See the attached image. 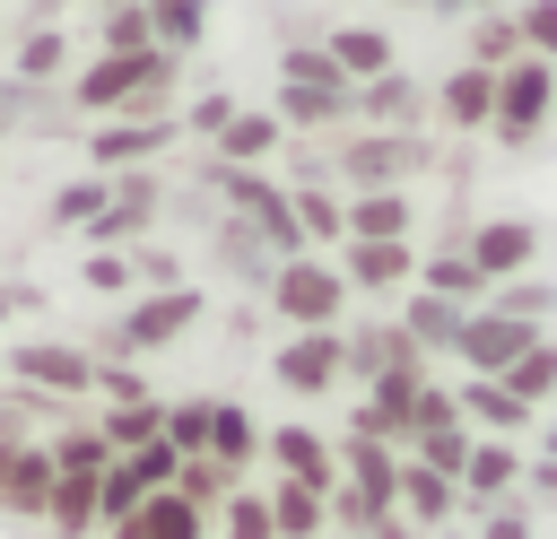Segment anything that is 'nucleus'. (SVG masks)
<instances>
[{"instance_id": "c85d7f7f", "label": "nucleus", "mask_w": 557, "mask_h": 539, "mask_svg": "<svg viewBox=\"0 0 557 539\" xmlns=\"http://www.w3.org/2000/svg\"><path fill=\"white\" fill-rule=\"evenodd\" d=\"M296 200V226H305V252L313 243H348V200H331L322 183H305V191H287Z\"/></svg>"}, {"instance_id": "79ce46f5", "label": "nucleus", "mask_w": 557, "mask_h": 539, "mask_svg": "<svg viewBox=\"0 0 557 539\" xmlns=\"http://www.w3.org/2000/svg\"><path fill=\"white\" fill-rule=\"evenodd\" d=\"M513 26H522V52L531 61H557V0H522Z\"/></svg>"}, {"instance_id": "4be33fe9", "label": "nucleus", "mask_w": 557, "mask_h": 539, "mask_svg": "<svg viewBox=\"0 0 557 539\" xmlns=\"http://www.w3.org/2000/svg\"><path fill=\"white\" fill-rule=\"evenodd\" d=\"M252 452H261V426H252V409H235V400H209V461L244 469Z\"/></svg>"}, {"instance_id": "dca6fc26", "label": "nucleus", "mask_w": 557, "mask_h": 539, "mask_svg": "<svg viewBox=\"0 0 557 539\" xmlns=\"http://www.w3.org/2000/svg\"><path fill=\"white\" fill-rule=\"evenodd\" d=\"M278 139H287V122H278V113H244V104H235V122L218 130V165H235V174H244V165L278 156Z\"/></svg>"}, {"instance_id": "49530a36", "label": "nucleus", "mask_w": 557, "mask_h": 539, "mask_svg": "<svg viewBox=\"0 0 557 539\" xmlns=\"http://www.w3.org/2000/svg\"><path fill=\"white\" fill-rule=\"evenodd\" d=\"M226 122H235V96H218V87H209V96H200V104L183 113V130H200V139H218Z\"/></svg>"}, {"instance_id": "6e6552de", "label": "nucleus", "mask_w": 557, "mask_h": 539, "mask_svg": "<svg viewBox=\"0 0 557 539\" xmlns=\"http://www.w3.org/2000/svg\"><path fill=\"white\" fill-rule=\"evenodd\" d=\"M348 374V339L339 330H296L287 348H278V383L287 391H331Z\"/></svg>"}, {"instance_id": "ea45409f", "label": "nucleus", "mask_w": 557, "mask_h": 539, "mask_svg": "<svg viewBox=\"0 0 557 539\" xmlns=\"http://www.w3.org/2000/svg\"><path fill=\"white\" fill-rule=\"evenodd\" d=\"M165 443L191 461V452H209V400H174L165 409Z\"/></svg>"}, {"instance_id": "c756f323", "label": "nucleus", "mask_w": 557, "mask_h": 539, "mask_svg": "<svg viewBox=\"0 0 557 539\" xmlns=\"http://www.w3.org/2000/svg\"><path fill=\"white\" fill-rule=\"evenodd\" d=\"M505 61H522V26H513V9H487L470 26V70H505Z\"/></svg>"}, {"instance_id": "9b49d317", "label": "nucleus", "mask_w": 557, "mask_h": 539, "mask_svg": "<svg viewBox=\"0 0 557 539\" xmlns=\"http://www.w3.org/2000/svg\"><path fill=\"white\" fill-rule=\"evenodd\" d=\"M339 278L392 296V287H418V252L409 243H339Z\"/></svg>"}, {"instance_id": "6ab92c4d", "label": "nucleus", "mask_w": 557, "mask_h": 539, "mask_svg": "<svg viewBox=\"0 0 557 539\" xmlns=\"http://www.w3.org/2000/svg\"><path fill=\"white\" fill-rule=\"evenodd\" d=\"M261 504H270V530H278V539H313V530H322V513H331V496H322V487H305V478H278Z\"/></svg>"}, {"instance_id": "3c124183", "label": "nucleus", "mask_w": 557, "mask_h": 539, "mask_svg": "<svg viewBox=\"0 0 557 539\" xmlns=\"http://www.w3.org/2000/svg\"><path fill=\"white\" fill-rule=\"evenodd\" d=\"M61 9H70V0H26V26H52Z\"/></svg>"}, {"instance_id": "f3484780", "label": "nucleus", "mask_w": 557, "mask_h": 539, "mask_svg": "<svg viewBox=\"0 0 557 539\" xmlns=\"http://www.w3.org/2000/svg\"><path fill=\"white\" fill-rule=\"evenodd\" d=\"M261 443H270L278 478H305V487H322V496H331V443H322L313 426H278V435H261Z\"/></svg>"}, {"instance_id": "c03bdc74", "label": "nucleus", "mask_w": 557, "mask_h": 539, "mask_svg": "<svg viewBox=\"0 0 557 539\" xmlns=\"http://www.w3.org/2000/svg\"><path fill=\"white\" fill-rule=\"evenodd\" d=\"M87 287H96V296H122V287H139V278H131V261H122V252H104V243H96V252H87Z\"/></svg>"}, {"instance_id": "1a4fd4ad", "label": "nucleus", "mask_w": 557, "mask_h": 539, "mask_svg": "<svg viewBox=\"0 0 557 539\" xmlns=\"http://www.w3.org/2000/svg\"><path fill=\"white\" fill-rule=\"evenodd\" d=\"M165 139H174V113H157V122H96L87 156H96V174H131V165H148Z\"/></svg>"}, {"instance_id": "2eb2a0df", "label": "nucleus", "mask_w": 557, "mask_h": 539, "mask_svg": "<svg viewBox=\"0 0 557 539\" xmlns=\"http://www.w3.org/2000/svg\"><path fill=\"white\" fill-rule=\"evenodd\" d=\"M435 113H444L453 130H487V122H496V70H453V78L435 87Z\"/></svg>"}, {"instance_id": "f704fd0d", "label": "nucleus", "mask_w": 557, "mask_h": 539, "mask_svg": "<svg viewBox=\"0 0 557 539\" xmlns=\"http://www.w3.org/2000/svg\"><path fill=\"white\" fill-rule=\"evenodd\" d=\"M96 35H104V52H122V61H131V52H157V26H148V9H139V0H113Z\"/></svg>"}, {"instance_id": "37998d69", "label": "nucleus", "mask_w": 557, "mask_h": 539, "mask_svg": "<svg viewBox=\"0 0 557 539\" xmlns=\"http://www.w3.org/2000/svg\"><path fill=\"white\" fill-rule=\"evenodd\" d=\"M226 539H278V530H270V504H261L252 487L226 496Z\"/></svg>"}, {"instance_id": "473e14b6", "label": "nucleus", "mask_w": 557, "mask_h": 539, "mask_svg": "<svg viewBox=\"0 0 557 539\" xmlns=\"http://www.w3.org/2000/svg\"><path fill=\"white\" fill-rule=\"evenodd\" d=\"M174 496H183L191 513H209V504H226V496H235V469H226V461H209V452H191V461L174 469Z\"/></svg>"}, {"instance_id": "a211bd4d", "label": "nucleus", "mask_w": 557, "mask_h": 539, "mask_svg": "<svg viewBox=\"0 0 557 539\" xmlns=\"http://www.w3.org/2000/svg\"><path fill=\"white\" fill-rule=\"evenodd\" d=\"M348 243H409V200L400 191H357L348 200Z\"/></svg>"}, {"instance_id": "a18cd8bd", "label": "nucleus", "mask_w": 557, "mask_h": 539, "mask_svg": "<svg viewBox=\"0 0 557 539\" xmlns=\"http://www.w3.org/2000/svg\"><path fill=\"white\" fill-rule=\"evenodd\" d=\"M461 417V400L453 391H435V383H418V409H409V435H426V426H453Z\"/></svg>"}, {"instance_id": "09e8293b", "label": "nucleus", "mask_w": 557, "mask_h": 539, "mask_svg": "<svg viewBox=\"0 0 557 539\" xmlns=\"http://www.w3.org/2000/svg\"><path fill=\"white\" fill-rule=\"evenodd\" d=\"M366 539H418V522H400V504H383V513L366 522Z\"/></svg>"}, {"instance_id": "58836bf2", "label": "nucleus", "mask_w": 557, "mask_h": 539, "mask_svg": "<svg viewBox=\"0 0 557 539\" xmlns=\"http://www.w3.org/2000/svg\"><path fill=\"white\" fill-rule=\"evenodd\" d=\"M487 313H513V322H531V330H540V313H557V287H540V278H531V287H522V278H505Z\"/></svg>"}, {"instance_id": "4c0bfd02", "label": "nucleus", "mask_w": 557, "mask_h": 539, "mask_svg": "<svg viewBox=\"0 0 557 539\" xmlns=\"http://www.w3.org/2000/svg\"><path fill=\"white\" fill-rule=\"evenodd\" d=\"M104 200H113V174H87V183H70V191L52 200V217H61V226H96Z\"/></svg>"}, {"instance_id": "5701e85b", "label": "nucleus", "mask_w": 557, "mask_h": 539, "mask_svg": "<svg viewBox=\"0 0 557 539\" xmlns=\"http://www.w3.org/2000/svg\"><path fill=\"white\" fill-rule=\"evenodd\" d=\"M44 522H52L61 539H87V530H96V478H87V469H61V478H52Z\"/></svg>"}, {"instance_id": "c9c22d12", "label": "nucleus", "mask_w": 557, "mask_h": 539, "mask_svg": "<svg viewBox=\"0 0 557 539\" xmlns=\"http://www.w3.org/2000/svg\"><path fill=\"white\" fill-rule=\"evenodd\" d=\"M461 409H470V417H487V426H505V435H522V426H531V409H522L496 374H479V383L461 391Z\"/></svg>"}, {"instance_id": "423d86ee", "label": "nucleus", "mask_w": 557, "mask_h": 539, "mask_svg": "<svg viewBox=\"0 0 557 539\" xmlns=\"http://www.w3.org/2000/svg\"><path fill=\"white\" fill-rule=\"evenodd\" d=\"M461 252H470V261H479V278L496 287V278H513V270H531L540 226H531V217H487V226H470V235H461Z\"/></svg>"}, {"instance_id": "4d7b16f0", "label": "nucleus", "mask_w": 557, "mask_h": 539, "mask_svg": "<svg viewBox=\"0 0 557 539\" xmlns=\"http://www.w3.org/2000/svg\"><path fill=\"white\" fill-rule=\"evenodd\" d=\"M444 539H453V530H444Z\"/></svg>"}, {"instance_id": "7c9ffc66", "label": "nucleus", "mask_w": 557, "mask_h": 539, "mask_svg": "<svg viewBox=\"0 0 557 539\" xmlns=\"http://www.w3.org/2000/svg\"><path fill=\"white\" fill-rule=\"evenodd\" d=\"M61 70H70L61 26H26V35H17V87H44V78H61Z\"/></svg>"}, {"instance_id": "393cba45", "label": "nucleus", "mask_w": 557, "mask_h": 539, "mask_svg": "<svg viewBox=\"0 0 557 539\" xmlns=\"http://www.w3.org/2000/svg\"><path fill=\"white\" fill-rule=\"evenodd\" d=\"M96 426H104V452L122 461V452H148V443L165 435V409H157V400H131V409H104Z\"/></svg>"}, {"instance_id": "a878e982", "label": "nucleus", "mask_w": 557, "mask_h": 539, "mask_svg": "<svg viewBox=\"0 0 557 539\" xmlns=\"http://www.w3.org/2000/svg\"><path fill=\"white\" fill-rule=\"evenodd\" d=\"M339 461L357 469V496H366V504H392V487H400V461H392L374 435H348V443H339Z\"/></svg>"}, {"instance_id": "7ed1b4c3", "label": "nucleus", "mask_w": 557, "mask_h": 539, "mask_svg": "<svg viewBox=\"0 0 557 539\" xmlns=\"http://www.w3.org/2000/svg\"><path fill=\"white\" fill-rule=\"evenodd\" d=\"M270 304H278L296 330H331V322H339V304H348V278H339L331 261L296 252V261H278V270H270Z\"/></svg>"}, {"instance_id": "39448f33", "label": "nucleus", "mask_w": 557, "mask_h": 539, "mask_svg": "<svg viewBox=\"0 0 557 539\" xmlns=\"http://www.w3.org/2000/svg\"><path fill=\"white\" fill-rule=\"evenodd\" d=\"M191 322H200V296H191V287H165V296H139V304L113 322V348H122V356H148V348L183 339Z\"/></svg>"}, {"instance_id": "9d476101", "label": "nucleus", "mask_w": 557, "mask_h": 539, "mask_svg": "<svg viewBox=\"0 0 557 539\" xmlns=\"http://www.w3.org/2000/svg\"><path fill=\"white\" fill-rule=\"evenodd\" d=\"M52 452L44 443H0V513H44L52 504Z\"/></svg>"}, {"instance_id": "e433bc0d", "label": "nucleus", "mask_w": 557, "mask_h": 539, "mask_svg": "<svg viewBox=\"0 0 557 539\" xmlns=\"http://www.w3.org/2000/svg\"><path fill=\"white\" fill-rule=\"evenodd\" d=\"M52 452V469H87V478H104L113 469V452H104V426H70L61 443H44Z\"/></svg>"}, {"instance_id": "603ef678", "label": "nucleus", "mask_w": 557, "mask_h": 539, "mask_svg": "<svg viewBox=\"0 0 557 539\" xmlns=\"http://www.w3.org/2000/svg\"><path fill=\"white\" fill-rule=\"evenodd\" d=\"M531 487H540V496H557V461H540V469H531Z\"/></svg>"}, {"instance_id": "f03ea898", "label": "nucleus", "mask_w": 557, "mask_h": 539, "mask_svg": "<svg viewBox=\"0 0 557 539\" xmlns=\"http://www.w3.org/2000/svg\"><path fill=\"white\" fill-rule=\"evenodd\" d=\"M548 113H557V61H531V52L505 61V70H496V122H487V130H496L505 148H531V139L548 130Z\"/></svg>"}, {"instance_id": "de8ad7c7", "label": "nucleus", "mask_w": 557, "mask_h": 539, "mask_svg": "<svg viewBox=\"0 0 557 539\" xmlns=\"http://www.w3.org/2000/svg\"><path fill=\"white\" fill-rule=\"evenodd\" d=\"M479 539H540V530H531V513H522V504H496Z\"/></svg>"}, {"instance_id": "aec40b11", "label": "nucleus", "mask_w": 557, "mask_h": 539, "mask_svg": "<svg viewBox=\"0 0 557 539\" xmlns=\"http://www.w3.org/2000/svg\"><path fill=\"white\" fill-rule=\"evenodd\" d=\"M461 322H470V304H453V296H426V287L400 304V330H409L418 348H453V339H461Z\"/></svg>"}, {"instance_id": "a19ab883", "label": "nucleus", "mask_w": 557, "mask_h": 539, "mask_svg": "<svg viewBox=\"0 0 557 539\" xmlns=\"http://www.w3.org/2000/svg\"><path fill=\"white\" fill-rule=\"evenodd\" d=\"M418 461H426L435 478H461V461H470V435H461V426H426V435H418Z\"/></svg>"}, {"instance_id": "b1692460", "label": "nucleus", "mask_w": 557, "mask_h": 539, "mask_svg": "<svg viewBox=\"0 0 557 539\" xmlns=\"http://www.w3.org/2000/svg\"><path fill=\"white\" fill-rule=\"evenodd\" d=\"M418 287H426V296H453V304H470L487 278H479V261H470L461 243H444V252H426V261H418Z\"/></svg>"}, {"instance_id": "cd10ccee", "label": "nucleus", "mask_w": 557, "mask_h": 539, "mask_svg": "<svg viewBox=\"0 0 557 539\" xmlns=\"http://www.w3.org/2000/svg\"><path fill=\"white\" fill-rule=\"evenodd\" d=\"M496 383H505V391H513L522 409H540V400L557 391V339H531V348H522V356H513V365H505Z\"/></svg>"}, {"instance_id": "412c9836", "label": "nucleus", "mask_w": 557, "mask_h": 539, "mask_svg": "<svg viewBox=\"0 0 557 539\" xmlns=\"http://www.w3.org/2000/svg\"><path fill=\"white\" fill-rule=\"evenodd\" d=\"M104 539H200V513L183 504V496H148L131 522H113Z\"/></svg>"}, {"instance_id": "4468645a", "label": "nucleus", "mask_w": 557, "mask_h": 539, "mask_svg": "<svg viewBox=\"0 0 557 539\" xmlns=\"http://www.w3.org/2000/svg\"><path fill=\"white\" fill-rule=\"evenodd\" d=\"M357 113H366V122H383V130H418L426 87H418V78H400V70H383V78H366V87H357Z\"/></svg>"}, {"instance_id": "5fc2aeb1", "label": "nucleus", "mask_w": 557, "mask_h": 539, "mask_svg": "<svg viewBox=\"0 0 557 539\" xmlns=\"http://www.w3.org/2000/svg\"><path fill=\"white\" fill-rule=\"evenodd\" d=\"M548 461H557V426H548Z\"/></svg>"}, {"instance_id": "72a5a7b5", "label": "nucleus", "mask_w": 557, "mask_h": 539, "mask_svg": "<svg viewBox=\"0 0 557 539\" xmlns=\"http://www.w3.org/2000/svg\"><path fill=\"white\" fill-rule=\"evenodd\" d=\"M139 9H148V26H157L165 52H191L200 26H209V0H139Z\"/></svg>"}, {"instance_id": "ddd939ff", "label": "nucleus", "mask_w": 557, "mask_h": 539, "mask_svg": "<svg viewBox=\"0 0 557 539\" xmlns=\"http://www.w3.org/2000/svg\"><path fill=\"white\" fill-rule=\"evenodd\" d=\"M322 52L339 61V78H348V87H366V78H383V70H392V35H383V26H331V35H322Z\"/></svg>"}, {"instance_id": "20e7f679", "label": "nucleus", "mask_w": 557, "mask_h": 539, "mask_svg": "<svg viewBox=\"0 0 557 539\" xmlns=\"http://www.w3.org/2000/svg\"><path fill=\"white\" fill-rule=\"evenodd\" d=\"M331 165H339L357 191H400V183L426 165V139H418V130H374V139H348Z\"/></svg>"}, {"instance_id": "bb28decb", "label": "nucleus", "mask_w": 557, "mask_h": 539, "mask_svg": "<svg viewBox=\"0 0 557 539\" xmlns=\"http://www.w3.org/2000/svg\"><path fill=\"white\" fill-rule=\"evenodd\" d=\"M392 504H400L409 522H426V530H435V522L453 513V478H435L426 461H409V469H400V487H392Z\"/></svg>"}, {"instance_id": "8fccbe9b", "label": "nucleus", "mask_w": 557, "mask_h": 539, "mask_svg": "<svg viewBox=\"0 0 557 539\" xmlns=\"http://www.w3.org/2000/svg\"><path fill=\"white\" fill-rule=\"evenodd\" d=\"M26 96H35V87H17V78H0V130H9L17 113H26Z\"/></svg>"}, {"instance_id": "864d4df0", "label": "nucleus", "mask_w": 557, "mask_h": 539, "mask_svg": "<svg viewBox=\"0 0 557 539\" xmlns=\"http://www.w3.org/2000/svg\"><path fill=\"white\" fill-rule=\"evenodd\" d=\"M426 9H444V17H453V9H479V17H487L496 0H426Z\"/></svg>"}, {"instance_id": "f8f14e48", "label": "nucleus", "mask_w": 557, "mask_h": 539, "mask_svg": "<svg viewBox=\"0 0 557 539\" xmlns=\"http://www.w3.org/2000/svg\"><path fill=\"white\" fill-rule=\"evenodd\" d=\"M9 374L26 383V391H96V356H78V348H17L9 356Z\"/></svg>"}, {"instance_id": "6e6d98bb", "label": "nucleus", "mask_w": 557, "mask_h": 539, "mask_svg": "<svg viewBox=\"0 0 557 539\" xmlns=\"http://www.w3.org/2000/svg\"><path fill=\"white\" fill-rule=\"evenodd\" d=\"M96 9H113V0H96Z\"/></svg>"}, {"instance_id": "2f4dec72", "label": "nucleus", "mask_w": 557, "mask_h": 539, "mask_svg": "<svg viewBox=\"0 0 557 539\" xmlns=\"http://www.w3.org/2000/svg\"><path fill=\"white\" fill-rule=\"evenodd\" d=\"M513 478H522L513 443H470V461H461V487H470V496H487V504H496V496H505Z\"/></svg>"}, {"instance_id": "f257e3e1", "label": "nucleus", "mask_w": 557, "mask_h": 539, "mask_svg": "<svg viewBox=\"0 0 557 539\" xmlns=\"http://www.w3.org/2000/svg\"><path fill=\"white\" fill-rule=\"evenodd\" d=\"M174 61L183 52H96L78 78H70V96H78V113H104V122H157L165 113V96H174Z\"/></svg>"}, {"instance_id": "0eeeda50", "label": "nucleus", "mask_w": 557, "mask_h": 539, "mask_svg": "<svg viewBox=\"0 0 557 539\" xmlns=\"http://www.w3.org/2000/svg\"><path fill=\"white\" fill-rule=\"evenodd\" d=\"M531 339H540V330H531V322H513V313H470L453 348H461V365H470V374H505Z\"/></svg>"}]
</instances>
